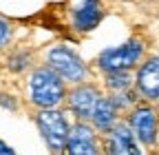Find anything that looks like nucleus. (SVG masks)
Returning <instances> with one entry per match:
<instances>
[{"instance_id":"1","label":"nucleus","mask_w":159,"mask_h":155,"mask_svg":"<svg viewBox=\"0 0 159 155\" xmlns=\"http://www.w3.org/2000/svg\"><path fill=\"white\" fill-rule=\"evenodd\" d=\"M66 89H64V80L60 78L53 69L42 67L35 69L31 73L29 80V98L35 106L40 109H53L64 100Z\"/></svg>"},{"instance_id":"2","label":"nucleus","mask_w":159,"mask_h":155,"mask_svg":"<svg viewBox=\"0 0 159 155\" xmlns=\"http://www.w3.org/2000/svg\"><path fill=\"white\" fill-rule=\"evenodd\" d=\"M35 124H38L40 133H42L47 146L53 153H60L64 148L66 138H69V131H71V126H69V122L64 118V113H60L55 109H44V111L38 113Z\"/></svg>"},{"instance_id":"3","label":"nucleus","mask_w":159,"mask_h":155,"mask_svg":"<svg viewBox=\"0 0 159 155\" xmlns=\"http://www.w3.org/2000/svg\"><path fill=\"white\" fill-rule=\"evenodd\" d=\"M49 69H53L62 80L66 82H84L86 80V64L80 60V55L66 47H55L47 53Z\"/></svg>"},{"instance_id":"4","label":"nucleus","mask_w":159,"mask_h":155,"mask_svg":"<svg viewBox=\"0 0 159 155\" xmlns=\"http://www.w3.org/2000/svg\"><path fill=\"white\" fill-rule=\"evenodd\" d=\"M144 53V45L139 40H128L119 47H113V49H106L102 55H99V67H102L106 73H115V71H128L133 69L139 58Z\"/></svg>"},{"instance_id":"5","label":"nucleus","mask_w":159,"mask_h":155,"mask_svg":"<svg viewBox=\"0 0 159 155\" xmlns=\"http://www.w3.org/2000/svg\"><path fill=\"white\" fill-rule=\"evenodd\" d=\"M104 148H106V155H144L135 140V133L126 124H117L108 129Z\"/></svg>"},{"instance_id":"6","label":"nucleus","mask_w":159,"mask_h":155,"mask_svg":"<svg viewBox=\"0 0 159 155\" xmlns=\"http://www.w3.org/2000/svg\"><path fill=\"white\" fill-rule=\"evenodd\" d=\"M62 155H99V146L95 140V133L86 124H75L69 131V138L64 148L60 151Z\"/></svg>"},{"instance_id":"7","label":"nucleus","mask_w":159,"mask_h":155,"mask_svg":"<svg viewBox=\"0 0 159 155\" xmlns=\"http://www.w3.org/2000/svg\"><path fill=\"white\" fill-rule=\"evenodd\" d=\"M130 131L144 144H155L159 133V118L150 106H137L130 113Z\"/></svg>"},{"instance_id":"8","label":"nucleus","mask_w":159,"mask_h":155,"mask_svg":"<svg viewBox=\"0 0 159 155\" xmlns=\"http://www.w3.org/2000/svg\"><path fill=\"white\" fill-rule=\"evenodd\" d=\"M99 91L91 84H80L69 95V106L77 118H93V111L99 102Z\"/></svg>"},{"instance_id":"9","label":"nucleus","mask_w":159,"mask_h":155,"mask_svg":"<svg viewBox=\"0 0 159 155\" xmlns=\"http://www.w3.org/2000/svg\"><path fill=\"white\" fill-rule=\"evenodd\" d=\"M137 89L148 100H159V58H148L137 71Z\"/></svg>"},{"instance_id":"10","label":"nucleus","mask_w":159,"mask_h":155,"mask_svg":"<svg viewBox=\"0 0 159 155\" xmlns=\"http://www.w3.org/2000/svg\"><path fill=\"white\" fill-rule=\"evenodd\" d=\"M104 16V9H102V2L99 0H84L80 7H75L73 11V22L80 31H91L99 25Z\"/></svg>"},{"instance_id":"11","label":"nucleus","mask_w":159,"mask_h":155,"mask_svg":"<svg viewBox=\"0 0 159 155\" xmlns=\"http://www.w3.org/2000/svg\"><path fill=\"white\" fill-rule=\"evenodd\" d=\"M115 118H117V106L113 102V98H99L95 111H93V124L102 131H108L115 126Z\"/></svg>"},{"instance_id":"12","label":"nucleus","mask_w":159,"mask_h":155,"mask_svg":"<svg viewBox=\"0 0 159 155\" xmlns=\"http://www.w3.org/2000/svg\"><path fill=\"white\" fill-rule=\"evenodd\" d=\"M106 84H108L113 91H124V89H128V84H130V75H128V71H115V73H108Z\"/></svg>"},{"instance_id":"13","label":"nucleus","mask_w":159,"mask_h":155,"mask_svg":"<svg viewBox=\"0 0 159 155\" xmlns=\"http://www.w3.org/2000/svg\"><path fill=\"white\" fill-rule=\"evenodd\" d=\"M9 38H11V27H9L7 20H2V18H0V49L9 42Z\"/></svg>"},{"instance_id":"14","label":"nucleus","mask_w":159,"mask_h":155,"mask_svg":"<svg viewBox=\"0 0 159 155\" xmlns=\"http://www.w3.org/2000/svg\"><path fill=\"white\" fill-rule=\"evenodd\" d=\"M0 155H16V153H13V151L2 142V140H0Z\"/></svg>"}]
</instances>
